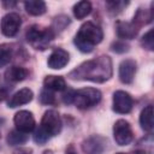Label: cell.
Returning <instances> with one entry per match:
<instances>
[{"label": "cell", "instance_id": "15", "mask_svg": "<svg viewBox=\"0 0 154 154\" xmlns=\"http://www.w3.org/2000/svg\"><path fill=\"white\" fill-rule=\"evenodd\" d=\"M45 89L51 91H61L66 88V82L61 76H47L43 81Z\"/></svg>", "mask_w": 154, "mask_h": 154}, {"label": "cell", "instance_id": "32", "mask_svg": "<svg viewBox=\"0 0 154 154\" xmlns=\"http://www.w3.org/2000/svg\"><path fill=\"white\" fill-rule=\"evenodd\" d=\"M69 154H75V153H69Z\"/></svg>", "mask_w": 154, "mask_h": 154}, {"label": "cell", "instance_id": "3", "mask_svg": "<svg viewBox=\"0 0 154 154\" xmlns=\"http://www.w3.org/2000/svg\"><path fill=\"white\" fill-rule=\"evenodd\" d=\"M28 42L36 49H46L49 42L54 37V32L51 28L41 29L38 25H31L25 32Z\"/></svg>", "mask_w": 154, "mask_h": 154}, {"label": "cell", "instance_id": "11", "mask_svg": "<svg viewBox=\"0 0 154 154\" xmlns=\"http://www.w3.org/2000/svg\"><path fill=\"white\" fill-rule=\"evenodd\" d=\"M69 59H70V55H69V53L65 49H63V48H55L51 53L47 64H48V66L51 69L59 70V69H63V67L66 66V64L69 63Z\"/></svg>", "mask_w": 154, "mask_h": 154}, {"label": "cell", "instance_id": "2", "mask_svg": "<svg viewBox=\"0 0 154 154\" xmlns=\"http://www.w3.org/2000/svg\"><path fill=\"white\" fill-rule=\"evenodd\" d=\"M103 38V32L101 28L91 22H87L81 25L78 32L75 36L76 47L83 53H90L94 49V46L100 43Z\"/></svg>", "mask_w": 154, "mask_h": 154}, {"label": "cell", "instance_id": "7", "mask_svg": "<svg viewBox=\"0 0 154 154\" xmlns=\"http://www.w3.org/2000/svg\"><path fill=\"white\" fill-rule=\"evenodd\" d=\"M20 24H22V19L18 13L14 12L7 13L1 19V32L7 37H12L19 31Z\"/></svg>", "mask_w": 154, "mask_h": 154}, {"label": "cell", "instance_id": "31", "mask_svg": "<svg viewBox=\"0 0 154 154\" xmlns=\"http://www.w3.org/2000/svg\"><path fill=\"white\" fill-rule=\"evenodd\" d=\"M117 154H125V153H117Z\"/></svg>", "mask_w": 154, "mask_h": 154}, {"label": "cell", "instance_id": "8", "mask_svg": "<svg viewBox=\"0 0 154 154\" xmlns=\"http://www.w3.org/2000/svg\"><path fill=\"white\" fill-rule=\"evenodd\" d=\"M132 109V97L124 90H117L113 93V111L119 114L129 113Z\"/></svg>", "mask_w": 154, "mask_h": 154}, {"label": "cell", "instance_id": "25", "mask_svg": "<svg viewBox=\"0 0 154 154\" xmlns=\"http://www.w3.org/2000/svg\"><path fill=\"white\" fill-rule=\"evenodd\" d=\"M40 101L41 103L43 105H52L55 102V97H54V94L48 90V89H43L40 94Z\"/></svg>", "mask_w": 154, "mask_h": 154}, {"label": "cell", "instance_id": "14", "mask_svg": "<svg viewBox=\"0 0 154 154\" xmlns=\"http://www.w3.org/2000/svg\"><path fill=\"white\" fill-rule=\"evenodd\" d=\"M29 75V71L24 67L20 66H11L5 71V78L8 82H20L23 79H25Z\"/></svg>", "mask_w": 154, "mask_h": 154}, {"label": "cell", "instance_id": "1", "mask_svg": "<svg viewBox=\"0 0 154 154\" xmlns=\"http://www.w3.org/2000/svg\"><path fill=\"white\" fill-rule=\"evenodd\" d=\"M112 60L107 55H101L93 60H87L73 69L69 77L77 81H91L96 83L106 82L112 76Z\"/></svg>", "mask_w": 154, "mask_h": 154}, {"label": "cell", "instance_id": "19", "mask_svg": "<svg viewBox=\"0 0 154 154\" xmlns=\"http://www.w3.org/2000/svg\"><path fill=\"white\" fill-rule=\"evenodd\" d=\"M152 18H153V13H152V10H143V8H138L136 14L134 16V24L137 26V28H141L148 23L152 22Z\"/></svg>", "mask_w": 154, "mask_h": 154}, {"label": "cell", "instance_id": "23", "mask_svg": "<svg viewBox=\"0 0 154 154\" xmlns=\"http://www.w3.org/2000/svg\"><path fill=\"white\" fill-rule=\"evenodd\" d=\"M141 45L143 48H146L148 51L154 49V37H153V30L152 29L147 34L143 35V37L141 38Z\"/></svg>", "mask_w": 154, "mask_h": 154}, {"label": "cell", "instance_id": "24", "mask_svg": "<svg viewBox=\"0 0 154 154\" xmlns=\"http://www.w3.org/2000/svg\"><path fill=\"white\" fill-rule=\"evenodd\" d=\"M49 135L41 128V126H38L36 130H35V132H34V141L36 142V143H38V144H43V143H46L48 140H49Z\"/></svg>", "mask_w": 154, "mask_h": 154}, {"label": "cell", "instance_id": "18", "mask_svg": "<svg viewBox=\"0 0 154 154\" xmlns=\"http://www.w3.org/2000/svg\"><path fill=\"white\" fill-rule=\"evenodd\" d=\"M83 150L87 154H101L103 150V142L99 137L89 138L83 144Z\"/></svg>", "mask_w": 154, "mask_h": 154}, {"label": "cell", "instance_id": "13", "mask_svg": "<svg viewBox=\"0 0 154 154\" xmlns=\"http://www.w3.org/2000/svg\"><path fill=\"white\" fill-rule=\"evenodd\" d=\"M116 29H117V35L124 40H131L138 32V28L134 23H129V22H118Z\"/></svg>", "mask_w": 154, "mask_h": 154}, {"label": "cell", "instance_id": "5", "mask_svg": "<svg viewBox=\"0 0 154 154\" xmlns=\"http://www.w3.org/2000/svg\"><path fill=\"white\" fill-rule=\"evenodd\" d=\"M49 136H55L60 132L61 130V119L60 116L57 111L54 109H48L45 112L41 125H40Z\"/></svg>", "mask_w": 154, "mask_h": 154}, {"label": "cell", "instance_id": "29", "mask_svg": "<svg viewBox=\"0 0 154 154\" xmlns=\"http://www.w3.org/2000/svg\"><path fill=\"white\" fill-rule=\"evenodd\" d=\"M14 154H31V150L30 149L22 148V149H18L17 152H14Z\"/></svg>", "mask_w": 154, "mask_h": 154}, {"label": "cell", "instance_id": "22", "mask_svg": "<svg viewBox=\"0 0 154 154\" xmlns=\"http://www.w3.org/2000/svg\"><path fill=\"white\" fill-rule=\"evenodd\" d=\"M12 58V48L10 45H0V67L10 63Z\"/></svg>", "mask_w": 154, "mask_h": 154}, {"label": "cell", "instance_id": "21", "mask_svg": "<svg viewBox=\"0 0 154 154\" xmlns=\"http://www.w3.org/2000/svg\"><path fill=\"white\" fill-rule=\"evenodd\" d=\"M28 140V135L19 131V130H12L7 136V143L11 146H18L25 143Z\"/></svg>", "mask_w": 154, "mask_h": 154}, {"label": "cell", "instance_id": "17", "mask_svg": "<svg viewBox=\"0 0 154 154\" xmlns=\"http://www.w3.org/2000/svg\"><path fill=\"white\" fill-rule=\"evenodd\" d=\"M24 7L26 10V12L31 16H41L46 12L47 7L46 4L41 0H29L24 2Z\"/></svg>", "mask_w": 154, "mask_h": 154}, {"label": "cell", "instance_id": "16", "mask_svg": "<svg viewBox=\"0 0 154 154\" xmlns=\"http://www.w3.org/2000/svg\"><path fill=\"white\" fill-rule=\"evenodd\" d=\"M140 124L144 131L150 132L153 130L154 123H153V106L152 105H148L142 109L140 114Z\"/></svg>", "mask_w": 154, "mask_h": 154}, {"label": "cell", "instance_id": "27", "mask_svg": "<svg viewBox=\"0 0 154 154\" xmlns=\"http://www.w3.org/2000/svg\"><path fill=\"white\" fill-rule=\"evenodd\" d=\"M128 49H129V46L123 41H117V42L112 43V51H114L117 53H124Z\"/></svg>", "mask_w": 154, "mask_h": 154}, {"label": "cell", "instance_id": "6", "mask_svg": "<svg viewBox=\"0 0 154 154\" xmlns=\"http://www.w3.org/2000/svg\"><path fill=\"white\" fill-rule=\"evenodd\" d=\"M113 137L119 146H126L132 141V130L129 122L119 119L113 126Z\"/></svg>", "mask_w": 154, "mask_h": 154}, {"label": "cell", "instance_id": "10", "mask_svg": "<svg viewBox=\"0 0 154 154\" xmlns=\"http://www.w3.org/2000/svg\"><path fill=\"white\" fill-rule=\"evenodd\" d=\"M136 61L132 59H125L120 63L119 65V79L120 82L125 83V84H130L134 81L135 73H136Z\"/></svg>", "mask_w": 154, "mask_h": 154}, {"label": "cell", "instance_id": "4", "mask_svg": "<svg viewBox=\"0 0 154 154\" xmlns=\"http://www.w3.org/2000/svg\"><path fill=\"white\" fill-rule=\"evenodd\" d=\"M101 91L96 88H83L75 91L73 103L81 109L90 108L101 101Z\"/></svg>", "mask_w": 154, "mask_h": 154}, {"label": "cell", "instance_id": "26", "mask_svg": "<svg viewBox=\"0 0 154 154\" xmlns=\"http://www.w3.org/2000/svg\"><path fill=\"white\" fill-rule=\"evenodd\" d=\"M106 5H107L109 12L118 13V12H120L128 5V2H124V1H107Z\"/></svg>", "mask_w": 154, "mask_h": 154}, {"label": "cell", "instance_id": "9", "mask_svg": "<svg viewBox=\"0 0 154 154\" xmlns=\"http://www.w3.org/2000/svg\"><path fill=\"white\" fill-rule=\"evenodd\" d=\"M13 123L16 125V129L24 132V134H28L30 131H32L35 129V119H34V116L31 112L29 111H19L16 113L14 118H13Z\"/></svg>", "mask_w": 154, "mask_h": 154}, {"label": "cell", "instance_id": "12", "mask_svg": "<svg viewBox=\"0 0 154 154\" xmlns=\"http://www.w3.org/2000/svg\"><path fill=\"white\" fill-rule=\"evenodd\" d=\"M32 96H34V94L29 88H23L11 96V99L8 100V107L14 108V107L29 103L32 100Z\"/></svg>", "mask_w": 154, "mask_h": 154}, {"label": "cell", "instance_id": "20", "mask_svg": "<svg viewBox=\"0 0 154 154\" xmlns=\"http://www.w3.org/2000/svg\"><path fill=\"white\" fill-rule=\"evenodd\" d=\"M90 12H91V4L89 1H87V0L78 1L73 6V14H75V17L77 19H83Z\"/></svg>", "mask_w": 154, "mask_h": 154}, {"label": "cell", "instance_id": "30", "mask_svg": "<svg viewBox=\"0 0 154 154\" xmlns=\"http://www.w3.org/2000/svg\"><path fill=\"white\" fill-rule=\"evenodd\" d=\"M131 154H146L144 150H134Z\"/></svg>", "mask_w": 154, "mask_h": 154}, {"label": "cell", "instance_id": "28", "mask_svg": "<svg viewBox=\"0 0 154 154\" xmlns=\"http://www.w3.org/2000/svg\"><path fill=\"white\" fill-rule=\"evenodd\" d=\"M73 95H75V91L73 90H69L67 93H65L64 94V102L65 103H72V101H73Z\"/></svg>", "mask_w": 154, "mask_h": 154}]
</instances>
